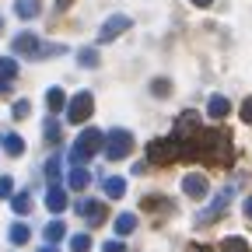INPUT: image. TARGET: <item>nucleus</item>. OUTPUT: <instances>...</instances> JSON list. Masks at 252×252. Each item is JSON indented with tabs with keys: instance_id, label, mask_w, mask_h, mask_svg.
Wrapping results in <instances>:
<instances>
[{
	"instance_id": "obj_20",
	"label": "nucleus",
	"mask_w": 252,
	"mask_h": 252,
	"mask_svg": "<svg viewBox=\"0 0 252 252\" xmlns=\"http://www.w3.org/2000/svg\"><path fill=\"white\" fill-rule=\"evenodd\" d=\"M42 133H46V140H49V144H60L63 130H60V119H56V116H49V119L42 123Z\"/></svg>"
},
{
	"instance_id": "obj_23",
	"label": "nucleus",
	"mask_w": 252,
	"mask_h": 252,
	"mask_svg": "<svg viewBox=\"0 0 252 252\" xmlns=\"http://www.w3.org/2000/svg\"><path fill=\"white\" fill-rule=\"evenodd\" d=\"M220 252H249V242L238 238V235H228L224 242H220Z\"/></svg>"
},
{
	"instance_id": "obj_39",
	"label": "nucleus",
	"mask_w": 252,
	"mask_h": 252,
	"mask_svg": "<svg viewBox=\"0 0 252 252\" xmlns=\"http://www.w3.org/2000/svg\"><path fill=\"white\" fill-rule=\"evenodd\" d=\"M39 252H56V249H53V245H42V249H39Z\"/></svg>"
},
{
	"instance_id": "obj_37",
	"label": "nucleus",
	"mask_w": 252,
	"mask_h": 252,
	"mask_svg": "<svg viewBox=\"0 0 252 252\" xmlns=\"http://www.w3.org/2000/svg\"><path fill=\"white\" fill-rule=\"evenodd\" d=\"M193 4H196V7H210V4H214V0H193Z\"/></svg>"
},
{
	"instance_id": "obj_36",
	"label": "nucleus",
	"mask_w": 252,
	"mask_h": 252,
	"mask_svg": "<svg viewBox=\"0 0 252 252\" xmlns=\"http://www.w3.org/2000/svg\"><path fill=\"white\" fill-rule=\"evenodd\" d=\"M11 91V81H0V94H7Z\"/></svg>"
},
{
	"instance_id": "obj_34",
	"label": "nucleus",
	"mask_w": 252,
	"mask_h": 252,
	"mask_svg": "<svg viewBox=\"0 0 252 252\" xmlns=\"http://www.w3.org/2000/svg\"><path fill=\"white\" fill-rule=\"evenodd\" d=\"M242 210H245V217L252 220V196H245V203H242Z\"/></svg>"
},
{
	"instance_id": "obj_16",
	"label": "nucleus",
	"mask_w": 252,
	"mask_h": 252,
	"mask_svg": "<svg viewBox=\"0 0 252 252\" xmlns=\"http://www.w3.org/2000/svg\"><path fill=\"white\" fill-rule=\"evenodd\" d=\"M46 105H49V112L56 116L60 109H67L70 102H67V94H63V88H49V91H46Z\"/></svg>"
},
{
	"instance_id": "obj_19",
	"label": "nucleus",
	"mask_w": 252,
	"mask_h": 252,
	"mask_svg": "<svg viewBox=\"0 0 252 252\" xmlns=\"http://www.w3.org/2000/svg\"><path fill=\"white\" fill-rule=\"evenodd\" d=\"M14 14L18 18H39V0H18V4H14Z\"/></svg>"
},
{
	"instance_id": "obj_38",
	"label": "nucleus",
	"mask_w": 252,
	"mask_h": 252,
	"mask_svg": "<svg viewBox=\"0 0 252 252\" xmlns=\"http://www.w3.org/2000/svg\"><path fill=\"white\" fill-rule=\"evenodd\" d=\"M193 252H214V249H210V245H200V249H193Z\"/></svg>"
},
{
	"instance_id": "obj_11",
	"label": "nucleus",
	"mask_w": 252,
	"mask_h": 252,
	"mask_svg": "<svg viewBox=\"0 0 252 252\" xmlns=\"http://www.w3.org/2000/svg\"><path fill=\"white\" fill-rule=\"evenodd\" d=\"M67 189H63V186H49L46 189V207L53 210V214H63V210H67Z\"/></svg>"
},
{
	"instance_id": "obj_12",
	"label": "nucleus",
	"mask_w": 252,
	"mask_h": 252,
	"mask_svg": "<svg viewBox=\"0 0 252 252\" xmlns=\"http://www.w3.org/2000/svg\"><path fill=\"white\" fill-rule=\"evenodd\" d=\"M228 112H231V102L224 98V94H210V102H207V116L210 119H228Z\"/></svg>"
},
{
	"instance_id": "obj_27",
	"label": "nucleus",
	"mask_w": 252,
	"mask_h": 252,
	"mask_svg": "<svg viewBox=\"0 0 252 252\" xmlns=\"http://www.w3.org/2000/svg\"><path fill=\"white\" fill-rule=\"evenodd\" d=\"M70 252H91V235H74L70 238Z\"/></svg>"
},
{
	"instance_id": "obj_5",
	"label": "nucleus",
	"mask_w": 252,
	"mask_h": 252,
	"mask_svg": "<svg viewBox=\"0 0 252 252\" xmlns=\"http://www.w3.org/2000/svg\"><path fill=\"white\" fill-rule=\"evenodd\" d=\"M179 144H189V140H196L200 137V116L196 112H182L179 123H175V133H172Z\"/></svg>"
},
{
	"instance_id": "obj_26",
	"label": "nucleus",
	"mask_w": 252,
	"mask_h": 252,
	"mask_svg": "<svg viewBox=\"0 0 252 252\" xmlns=\"http://www.w3.org/2000/svg\"><path fill=\"white\" fill-rule=\"evenodd\" d=\"M77 63L94 70V67H98V49H81V53H77Z\"/></svg>"
},
{
	"instance_id": "obj_28",
	"label": "nucleus",
	"mask_w": 252,
	"mask_h": 252,
	"mask_svg": "<svg viewBox=\"0 0 252 252\" xmlns=\"http://www.w3.org/2000/svg\"><path fill=\"white\" fill-rule=\"evenodd\" d=\"M0 200H14V179L0 175Z\"/></svg>"
},
{
	"instance_id": "obj_10",
	"label": "nucleus",
	"mask_w": 252,
	"mask_h": 252,
	"mask_svg": "<svg viewBox=\"0 0 252 252\" xmlns=\"http://www.w3.org/2000/svg\"><path fill=\"white\" fill-rule=\"evenodd\" d=\"M231 196H235V189H231V186H224V189H220V193H217V200H214V203H210V207H207V210H203V214H200L196 220H200V224H207V220H214V217H217L220 210H224V207L231 203Z\"/></svg>"
},
{
	"instance_id": "obj_17",
	"label": "nucleus",
	"mask_w": 252,
	"mask_h": 252,
	"mask_svg": "<svg viewBox=\"0 0 252 252\" xmlns=\"http://www.w3.org/2000/svg\"><path fill=\"white\" fill-rule=\"evenodd\" d=\"M102 189H105V196H109V200H119V196L126 193V179H119V175H109Z\"/></svg>"
},
{
	"instance_id": "obj_1",
	"label": "nucleus",
	"mask_w": 252,
	"mask_h": 252,
	"mask_svg": "<svg viewBox=\"0 0 252 252\" xmlns=\"http://www.w3.org/2000/svg\"><path fill=\"white\" fill-rule=\"evenodd\" d=\"M98 151H105V133L94 130V126H88V130H81V137H77L70 158H74V165H84V161H91Z\"/></svg>"
},
{
	"instance_id": "obj_29",
	"label": "nucleus",
	"mask_w": 252,
	"mask_h": 252,
	"mask_svg": "<svg viewBox=\"0 0 252 252\" xmlns=\"http://www.w3.org/2000/svg\"><path fill=\"white\" fill-rule=\"evenodd\" d=\"M28 112H32V102H28V98H18V102L11 105V116H14V119H25Z\"/></svg>"
},
{
	"instance_id": "obj_2",
	"label": "nucleus",
	"mask_w": 252,
	"mask_h": 252,
	"mask_svg": "<svg viewBox=\"0 0 252 252\" xmlns=\"http://www.w3.org/2000/svg\"><path fill=\"white\" fill-rule=\"evenodd\" d=\"M14 53H28L32 60H46V56H60V53H67V46L63 42H42V39H35V35H18L14 39Z\"/></svg>"
},
{
	"instance_id": "obj_35",
	"label": "nucleus",
	"mask_w": 252,
	"mask_h": 252,
	"mask_svg": "<svg viewBox=\"0 0 252 252\" xmlns=\"http://www.w3.org/2000/svg\"><path fill=\"white\" fill-rule=\"evenodd\" d=\"M70 4H74V0H56V7H60V11H67Z\"/></svg>"
},
{
	"instance_id": "obj_32",
	"label": "nucleus",
	"mask_w": 252,
	"mask_h": 252,
	"mask_svg": "<svg viewBox=\"0 0 252 252\" xmlns=\"http://www.w3.org/2000/svg\"><path fill=\"white\" fill-rule=\"evenodd\" d=\"M102 252H123V242H119V238H109V242L102 245Z\"/></svg>"
},
{
	"instance_id": "obj_3",
	"label": "nucleus",
	"mask_w": 252,
	"mask_h": 252,
	"mask_svg": "<svg viewBox=\"0 0 252 252\" xmlns=\"http://www.w3.org/2000/svg\"><path fill=\"white\" fill-rule=\"evenodd\" d=\"M175 158H182V144L175 137H158L147 144V165H172Z\"/></svg>"
},
{
	"instance_id": "obj_13",
	"label": "nucleus",
	"mask_w": 252,
	"mask_h": 252,
	"mask_svg": "<svg viewBox=\"0 0 252 252\" xmlns=\"http://www.w3.org/2000/svg\"><path fill=\"white\" fill-rule=\"evenodd\" d=\"M0 147H4L11 158H21V154H25V140H21L18 133H0Z\"/></svg>"
},
{
	"instance_id": "obj_8",
	"label": "nucleus",
	"mask_w": 252,
	"mask_h": 252,
	"mask_svg": "<svg viewBox=\"0 0 252 252\" xmlns=\"http://www.w3.org/2000/svg\"><path fill=\"white\" fill-rule=\"evenodd\" d=\"M77 210H81V217L88 220V228H98L102 220H105V203H98V200H81Z\"/></svg>"
},
{
	"instance_id": "obj_6",
	"label": "nucleus",
	"mask_w": 252,
	"mask_h": 252,
	"mask_svg": "<svg viewBox=\"0 0 252 252\" xmlns=\"http://www.w3.org/2000/svg\"><path fill=\"white\" fill-rule=\"evenodd\" d=\"M91 109H94V98H91L88 91H81V94H74L70 105H67V119H70V123H84V119L91 116Z\"/></svg>"
},
{
	"instance_id": "obj_15",
	"label": "nucleus",
	"mask_w": 252,
	"mask_h": 252,
	"mask_svg": "<svg viewBox=\"0 0 252 252\" xmlns=\"http://www.w3.org/2000/svg\"><path fill=\"white\" fill-rule=\"evenodd\" d=\"M63 235H67V224H63V220H49V224L42 228V238H46V245H56V242H63Z\"/></svg>"
},
{
	"instance_id": "obj_40",
	"label": "nucleus",
	"mask_w": 252,
	"mask_h": 252,
	"mask_svg": "<svg viewBox=\"0 0 252 252\" xmlns=\"http://www.w3.org/2000/svg\"><path fill=\"white\" fill-rule=\"evenodd\" d=\"M0 28H4V18H0Z\"/></svg>"
},
{
	"instance_id": "obj_22",
	"label": "nucleus",
	"mask_w": 252,
	"mask_h": 252,
	"mask_svg": "<svg viewBox=\"0 0 252 252\" xmlns=\"http://www.w3.org/2000/svg\"><path fill=\"white\" fill-rule=\"evenodd\" d=\"M133 228H137V217H133V214H119V217H116V235H119V238L130 235Z\"/></svg>"
},
{
	"instance_id": "obj_4",
	"label": "nucleus",
	"mask_w": 252,
	"mask_h": 252,
	"mask_svg": "<svg viewBox=\"0 0 252 252\" xmlns=\"http://www.w3.org/2000/svg\"><path fill=\"white\" fill-rule=\"evenodd\" d=\"M133 151V133L130 130H109L105 133V158L109 161H123Z\"/></svg>"
},
{
	"instance_id": "obj_33",
	"label": "nucleus",
	"mask_w": 252,
	"mask_h": 252,
	"mask_svg": "<svg viewBox=\"0 0 252 252\" xmlns=\"http://www.w3.org/2000/svg\"><path fill=\"white\" fill-rule=\"evenodd\" d=\"M242 119H245V123H252V98H245V102H242Z\"/></svg>"
},
{
	"instance_id": "obj_21",
	"label": "nucleus",
	"mask_w": 252,
	"mask_h": 252,
	"mask_svg": "<svg viewBox=\"0 0 252 252\" xmlns=\"http://www.w3.org/2000/svg\"><path fill=\"white\" fill-rule=\"evenodd\" d=\"M28 224H21V220H14V224H11V231H7V238H11V245H25L28 242Z\"/></svg>"
},
{
	"instance_id": "obj_31",
	"label": "nucleus",
	"mask_w": 252,
	"mask_h": 252,
	"mask_svg": "<svg viewBox=\"0 0 252 252\" xmlns=\"http://www.w3.org/2000/svg\"><path fill=\"white\" fill-rule=\"evenodd\" d=\"M151 91H154V98H165V94H168V81H165V77H158V81L151 84Z\"/></svg>"
},
{
	"instance_id": "obj_30",
	"label": "nucleus",
	"mask_w": 252,
	"mask_h": 252,
	"mask_svg": "<svg viewBox=\"0 0 252 252\" xmlns=\"http://www.w3.org/2000/svg\"><path fill=\"white\" fill-rule=\"evenodd\" d=\"M144 207H147V210H168L165 196H147V200H144Z\"/></svg>"
},
{
	"instance_id": "obj_18",
	"label": "nucleus",
	"mask_w": 252,
	"mask_h": 252,
	"mask_svg": "<svg viewBox=\"0 0 252 252\" xmlns=\"http://www.w3.org/2000/svg\"><path fill=\"white\" fill-rule=\"evenodd\" d=\"M60 172H63L60 154H49V161H46V182L49 186H60Z\"/></svg>"
},
{
	"instance_id": "obj_9",
	"label": "nucleus",
	"mask_w": 252,
	"mask_h": 252,
	"mask_svg": "<svg viewBox=\"0 0 252 252\" xmlns=\"http://www.w3.org/2000/svg\"><path fill=\"white\" fill-rule=\"evenodd\" d=\"M182 193L193 196V200H203V196L210 193V186H207V179H203L200 172H189V175L182 179Z\"/></svg>"
},
{
	"instance_id": "obj_14",
	"label": "nucleus",
	"mask_w": 252,
	"mask_h": 252,
	"mask_svg": "<svg viewBox=\"0 0 252 252\" xmlns=\"http://www.w3.org/2000/svg\"><path fill=\"white\" fill-rule=\"evenodd\" d=\"M67 182H70V189L84 193V189H88V182H91V172H88L84 165H74V168H70V179H67Z\"/></svg>"
},
{
	"instance_id": "obj_25",
	"label": "nucleus",
	"mask_w": 252,
	"mask_h": 252,
	"mask_svg": "<svg viewBox=\"0 0 252 252\" xmlns=\"http://www.w3.org/2000/svg\"><path fill=\"white\" fill-rule=\"evenodd\" d=\"M11 207H14V214H28L32 210V193H14Z\"/></svg>"
},
{
	"instance_id": "obj_24",
	"label": "nucleus",
	"mask_w": 252,
	"mask_h": 252,
	"mask_svg": "<svg viewBox=\"0 0 252 252\" xmlns=\"http://www.w3.org/2000/svg\"><path fill=\"white\" fill-rule=\"evenodd\" d=\"M18 77V63L11 56H0V81H14Z\"/></svg>"
},
{
	"instance_id": "obj_7",
	"label": "nucleus",
	"mask_w": 252,
	"mask_h": 252,
	"mask_svg": "<svg viewBox=\"0 0 252 252\" xmlns=\"http://www.w3.org/2000/svg\"><path fill=\"white\" fill-rule=\"evenodd\" d=\"M130 25H133V21L126 18V14H112V18L102 25V32H98V42H112V39H116V35H123V32L130 28Z\"/></svg>"
}]
</instances>
